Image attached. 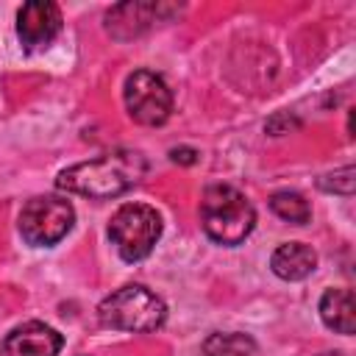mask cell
<instances>
[{"label": "cell", "instance_id": "15", "mask_svg": "<svg viewBox=\"0 0 356 356\" xmlns=\"http://www.w3.org/2000/svg\"><path fill=\"white\" fill-rule=\"evenodd\" d=\"M195 156H197V153H195L192 147H172V150H170V159H172L175 164H192Z\"/></svg>", "mask_w": 356, "mask_h": 356}, {"label": "cell", "instance_id": "11", "mask_svg": "<svg viewBox=\"0 0 356 356\" xmlns=\"http://www.w3.org/2000/svg\"><path fill=\"white\" fill-rule=\"evenodd\" d=\"M156 14H159L156 3H122V6L108 11V33L120 31V25H131L128 28V39H131L139 31H145Z\"/></svg>", "mask_w": 356, "mask_h": 356}, {"label": "cell", "instance_id": "10", "mask_svg": "<svg viewBox=\"0 0 356 356\" xmlns=\"http://www.w3.org/2000/svg\"><path fill=\"white\" fill-rule=\"evenodd\" d=\"M320 317L328 328H334L337 334L350 337L356 331V312H353V292L339 286V289H328L320 300Z\"/></svg>", "mask_w": 356, "mask_h": 356}, {"label": "cell", "instance_id": "3", "mask_svg": "<svg viewBox=\"0 0 356 356\" xmlns=\"http://www.w3.org/2000/svg\"><path fill=\"white\" fill-rule=\"evenodd\" d=\"M164 317H167L164 300L142 284L120 286L97 306L100 325L114 331H134V334L156 331L164 323Z\"/></svg>", "mask_w": 356, "mask_h": 356}, {"label": "cell", "instance_id": "9", "mask_svg": "<svg viewBox=\"0 0 356 356\" xmlns=\"http://www.w3.org/2000/svg\"><path fill=\"white\" fill-rule=\"evenodd\" d=\"M270 267H273V273H275L278 278H284V281H300V278H306L309 273H314V267H317V253H314L309 245H303V242H286V245H281V248L273 250Z\"/></svg>", "mask_w": 356, "mask_h": 356}, {"label": "cell", "instance_id": "14", "mask_svg": "<svg viewBox=\"0 0 356 356\" xmlns=\"http://www.w3.org/2000/svg\"><path fill=\"white\" fill-rule=\"evenodd\" d=\"M317 186H320V189H325V192L350 195V192H353V167L348 164V167H342V170H337V172L323 175V178L317 181Z\"/></svg>", "mask_w": 356, "mask_h": 356}, {"label": "cell", "instance_id": "1", "mask_svg": "<svg viewBox=\"0 0 356 356\" xmlns=\"http://www.w3.org/2000/svg\"><path fill=\"white\" fill-rule=\"evenodd\" d=\"M147 172V161L136 150H111L100 159L72 164L58 172L56 186L72 195L106 200L136 186Z\"/></svg>", "mask_w": 356, "mask_h": 356}, {"label": "cell", "instance_id": "6", "mask_svg": "<svg viewBox=\"0 0 356 356\" xmlns=\"http://www.w3.org/2000/svg\"><path fill=\"white\" fill-rule=\"evenodd\" d=\"M125 108L139 125H161L172 111V92L161 75L136 70L125 78Z\"/></svg>", "mask_w": 356, "mask_h": 356}, {"label": "cell", "instance_id": "12", "mask_svg": "<svg viewBox=\"0 0 356 356\" xmlns=\"http://www.w3.org/2000/svg\"><path fill=\"white\" fill-rule=\"evenodd\" d=\"M270 209H273L281 220H286V222H292V225H303V222L312 220V206H309V200H306L300 192H292V189H278V192H273V195H270Z\"/></svg>", "mask_w": 356, "mask_h": 356}, {"label": "cell", "instance_id": "13", "mask_svg": "<svg viewBox=\"0 0 356 356\" xmlns=\"http://www.w3.org/2000/svg\"><path fill=\"white\" fill-rule=\"evenodd\" d=\"M203 353L206 356H253L256 353V342L248 334H211L203 342Z\"/></svg>", "mask_w": 356, "mask_h": 356}, {"label": "cell", "instance_id": "4", "mask_svg": "<svg viewBox=\"0 0 356 356\" xmlns=\"http://www.w3.org/2000/svg\"><path fill=\"white\" fill-rule=\"evenodd\" d=\"M108 236L125 261L145 259L161 236V217L145 203H125L108 222Z\"/></svg>", "mask_w": 356, "mask_h": 356}, {"label": "cell", "instance_id": "2", "mask_svg": "<svg viewBox=\"0 0 356 356\" xmlns=\"http://www.w3.org/2000/svg\"><path fill=\"white\" fill-rule=\"evenodd\" d=\"M200 222L206 234L220 245H239L256 225L250 200L234 186H209L200 200Z\"/></svg>", "mask_w": 356, "mask_h": 356}, {"label": "cell", "instance_id": "8", "mask_svg": "<svg viewBox=\"0 0 356 356\" xmlns=\"http://www.w3.org/2000/svg\"><path fill=\"white\" fill-rule=\"evenodd\" d=\"M61 334L39 320L22 323L0 342V356H56L61 350Z\"/></svg>", "mask_w": 356, "mask_h": 356}, {"label": "cell", "instance_id": "5", "mask_svg": "<svg viewBox=\"0 0 356 356\" xmlns=\"http://www.w3.org/2000/svg\"><path fill=\"white\" fill-rule=\"evenodd\" d=\"M75 222V211L70 206V200L64 197H33L22 206L19 211V234L28 245H56L58 239L67 236V231Z\"/></svg>", "mask_w": 356, "mask_h": 356}, {"label": "cell", "instance_id": "7", "mask_svg": "<svg viewBox=\"0 0 356 356\" xmlns=\"http://www.w3.org/2000/svg\"><path fill=\"white\" fill-rule=\"evenodd\" d=\"M61 31V11L50 0H31L17 14V36L25 50L47 47Z\"/></svg>", "mask_w": 356, "mask_h": 356}]
</instances>
